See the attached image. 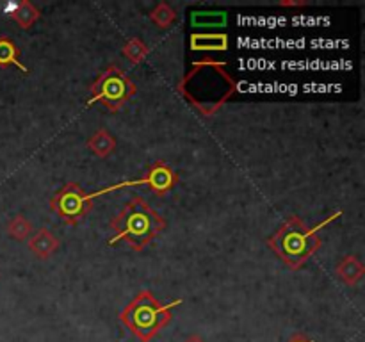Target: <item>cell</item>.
Here are the masks:
<instances>
[{
    "instance_id": "5b68a950",
    "label": "cell",
    "mask_w": 365,
    "mask_h": 342,
    "mask_svg": "<svg viewBox=\"0 0 365 342\" xmlns=\"http://www.w3.org/2000/svg\"><path fill=\"white\" fill-rule=\"evenodd\" d=\"M93 200V195L86 192L77 182H66L50 198L48 207L66 224H78L91 212Z\"/></svg>"
},
{
    "instance_id": "ac0fdd59",
    "label": "cell",
    "mask_w": 365,
    "mask_h": 342,
    "mask_svg": "<svg viewBox=\"0 0 365 342\" xmlns=\"http://www.w3.org/2000/svg\"><path fill=\"white\" fill-rule=\"evenodd\" d=\"M184 342H205V338H203L202 337V335H189V337L187 338H185V341Z\"/></svg>"
},
{
    "instance_id": "277c9868",
    "label": "cell",
    "mask_w": 365,
    "mask_h": 342,
    "mask_svg": "<svg viewBox=\"0 0 365 342\" xmlns=\"http://www.w3.org/2000/svg\"><path fill=\"white\" fill-rule=\"evenodd\" d=\"M135 95V84L118 64H109L100 77L89 86V102L100 103L110 113H118L132 96Z\"/></svg>"
},
{
    "instance_id": "7a4b0ae2",
    "label": "cell",
    "mask_w": 365,
    "mask_h": 342,
    "mask_svg": "<svg viewBox=\"0 0 365 342\" xmlns=\"http://www.w3.org/2000/svg\"><path fill=\"white\" fill-rule=\"evenodd\" d=\"M166 224V219L152 209L143 196H132L127 205L110 219L109 228L114 235L107 242L114 246L123 241L134 252H143Z\"/></svg>"
},
{
    "instance_id": "e0dca14e",
    "label": "cell",
    "mask_w": 365,
    "mask_h": 342,
    "mask_svg": "<svg viewBox=\"0 0 365 342\" xmlns=\"http://www.w3.org/2000/svg\"><path fill=\"white\" fill-rule=\"evenodd\" d=\"M287 342H314V341L305 333H294Z\"/></svg>"
},
{
    "instance_id": "2e32d148",
    "label": "cell",
    "mask_w": 365,
    "mask_h": 342,
    "mask_svg": "<svg viewBox=\"0 0 365 342\" xmlns=\"http://www.w3.org/2000/svg\"><path fill=\"white\" fill-rule=\"evenodd\" d=\"M278 6L280 7H305L307 2L305 0H282Z\"/></svg>"
},
{
    "instance_id": "6da1fadb",
    "label": "cell",
    "mask_w": 365,
    "mask_h": 342,
    "mask_svg": "<svg viewBox=\"0 0 365 342\" xmlns=\"http://www.w3.org/2000/svg\"><path fill=\"white\" fill-rule=\"evenodd\" d=\"M341 214V210H335V212H331L330 217L317 223L316 227H309L299 216H289L277 228V232L267 239L266 246L273 249L274 255L280 256L291 269H302L307 264V260L323 244L319 237L321 228H324L328 223L337 219Z\"/></svg>"
},
{
    "instance_id": "7c38bea8",
    "label": "cell",
    "mask_w": 365,
    "mask_h": 342,
    "mask_svg": "<svg viewBox=\"0 0 365 342\" xmlns=\"http://www.w3.org/2000/svg\"><path fill=\"white\" fill-rule=\"evenodd\" d=\"M16 66L21 73L27 75L29 68L20 61V48L9 36H0V68Z\"/></svg>"
},
{
    "instance_id": "52a82bcc",
    "label": "cell",
    "mask_w": 365,
    "mask_h": 342,
    "mask_svg": "<svg viewBox=\"0 0 365 342\" xmlns=\"http://www.w3.org/2000/svg\"><path fill=\"white\" fill-rule=\"evenodd\" d=\"M29 249L34 253L38 259L46 260L61 248V241L57 235H53L48 228H39L34 235L29 237Z\"/></svg>"
},
{
    "instance_id": "ba28073f",
    "label": "cell",
    "mask_w": 365,
    "mask_h": 342,
    "mask_svg": "<svg viewBox=\"0 0 365 342\" xmlns=\"http://www.w3.org/2000/svg\"><path fill=\"white\" fill-rule=\"evenodd\" d=\"M335 274H337V278L342 284L349 285V287H355L364 278L365 266L356 255H344L339 260L337 267H335Z\"/></svg>"
},
{
    "instance_id": "9c48e42d",
    "label": "cell",
    "mask_w": 365,
    "mask_h": 342,
    "mask_svg": "<svg viewBox=\"0 0 365 342\" xmlns=\"http://www.w3.org/2000/svg\"><path fill=\"white\" fill-rule=\"evenodd\" d=\"M230 46V39L225 32H196L191 36V50L195 52H225Z\"/></svg>"
},
{
    "instance_id": "9a60e30c",
    "label": "cell",
    "mask_w": 365,
    "mask_h": 342,
    "mask_svg": "<svg viewBox=\"0 0 365 342\" xmlns=\"http://www.w3.org/2000/svg\"><path fill=\"white\" fill-rule=\"evenodd\" d=\"M7 234L16 241H25L31 237L32 234V223L24 216V214H16L7 223Z\"/></svg>"
},
{
    "instance_id": "8fae6325",
    "label": "cell",
    "mask_w": 365,
    "mask_h": 342,
    "mask_svg": "<svg viewBox=\"0 0 365 342\" xmlns=\"http://www.w3.org/2000/svg\"><path fill=\"white\" fill-rule=\"evenodd\" d=\"M116 146H118L116 138H114V135L110 134L107 128H98V130H96L95 134L88 139L89 152L95 153V155L100 157V159H106V157H109L110 153L116 150Z\"/></svg>"
},
{
    "instance_id": "30bf717a",
    "label": "cell",
    "mask_w": 365,
    "mask_h": 342,
    "mask_svg": "<svg viewBox=\"0 0 365 342\" xmlns=\"http://www.w3.org/2000/svg\"><path fill=\"white\" fill-rule=\"evenodd\" d=\"M9 18L13 21H16L21 28H31L36 21L41 16V11L34 6L29 0H24V2H16L13 6H9V11H7Z\"/></svg>"
},
{
    "instance_id": "8992f818",
    "label": "cell",
    "mask_w": 365,
    "mask_h": 342,
    "mask_svg": "<svg viewBox=\"0 0 365 342\" xmlns=\"http://www.w3.org/2000/svg\"><path fill=\"white\" fill-rule=\"evenodd\" d=\"M178 184V175L170 164H166L164 160H155L153 164H150L148 170L145 171L141 178L138 180H127V182H120V184L113 185V187L102 189V191L95 192L93 198L100 195H106V192L114 191V189H121L127 187V185H146L153 195L157 196H166L168 192H171L175 189V185Z\"/></svg>"
},
{
    "instance_id": "4fadbf2b",
    "label": "cell",
    "mask_w": 365,
    "mask_h": 342,
    "mask_svg": "<svg viewBox=\"0 0 365 342\" xmlns=\"http://www.w3.org/2000/svg\"><path fill=\"white\" fill-rule=\"evenodd\" d=\"M121 53H123L125 59L128 61L130 64H141L145 63L146 57H148L150 48L141 38H128L127 41L123 43L121 46Z\"/></svg>"
},
{
    "instance_id": "3957f363",
    "label": "cell",
    "mask_w": 365,
    "mask_h": 342,
    "mask_svg": "<svg viewBox=\"0 0 365 342\" xmlns=\"http://www.w3.org/2000/svg\"><path fill=\"white\" fill-rule=\"evenodd\" d=\"M178 305H182V299H173L168 305H163L153 292L141 291L121 310L120 323L141 342H150L171 323L173 309Z\"/></svg>"
},
{
    "instance_id": "5bb4252c",
    "label": "cell",
    "mask_w": 365,
    "mask_h": 342,
    "mask_svg": "<svg viewBox=\"0 0 365 342\" xmlns=\"http://www.w3.org/2000/svg\"><path fill=\"white\" fill-rule=\"evenodd\" d=\"M150 20L159 28H170L177 21V11L168 2H159L150 13Z\"/></svg>"
}]
</instances>
